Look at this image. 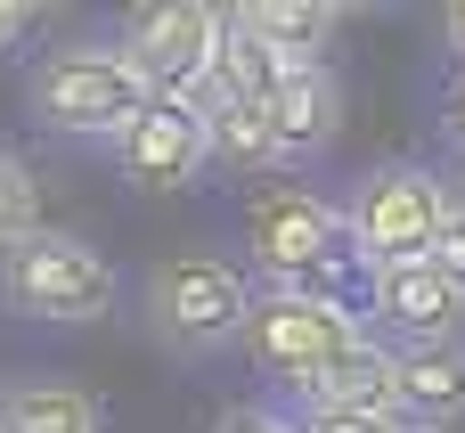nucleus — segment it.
<instances>
[{
  "label": "nucleus",
  "instance_id": "1",
  "mask_svg": "<svg viewBox=\"0 0 465 433\" xmlns=\"http://www.w3.org/2000/svg\"><path fill=\"white\" fill-rule=\"evenodd\" d=\"M245 344H253V360H262V377H278L286 393H319L360 344H368V327L351 319V303H335V295H294V287H270V295H253V311H245Z\"/></svg>",
  "mask_w": 465,
  "mask_h": 433
},
{
  "label": "nucleus",
  "instance_id": "2",
  "mask_svg": "<svg viewBox=\"0 0 465 433\" xmlns=\"http://www.w3.org/2000/svg\"><path fill=\"white\" fill-rule=\"evenodd\" d=\"M155 90L139 82V65L114 49V41H74V49H49L41 74H33V115L65 139H123L139 123Z\"/></svg>",
  "mask_w": 465,
  "mask_h": 433
},
{
  "label": "nucleus",
  "instance_id": "3",
  "mask_svg": "<svg viewBox=\"0 0 465 433\" xmlns=\"http://www.w3.org/2000/svg\"><path fill=\"white\" fill-rule=\"evenodd\" d=\"M0 303L16 319H57V327H82V319H106L114 311V270L98 246H82L74 229H33L0 254Z\"/></svg>",
  "mask_w": 465,
  "mask_h": 433
},
{
  "label": "nucleus",
  "instance_id": "4",
  "mask_svg": "<svg viewBox=\"0 0 465 433\" xmlns=\"http://www.w3.org/2000/svg\"><path fill=\"white\" fill-rule=\"evenodd\" d=\"M245 246H253V262H262L278 287H294V295H327V278H335L343 262H360L343 213H335L327 196L294 188V180H270V188L253 196Z\"/></svg>",
  "mask_w": 465,
  "mask_h": 433
},
{
  "label": "nucleus",
  "instance_id": "5",
  "mask_svg": "<svg viewBox=\"0 0 465 433\" xmlns=\"http://www.w3.org/2000/svg\"><path fill=\"white\" fill-rule=\"evenodd\" d=\"M441 221H450V180H441V172H425V164H376V172L360 180L351 213H343L351 254H360L368 270L425 262V254H433V237H441Z\"/></svg>",
  "mask_w": 465,
  "mask_h": 433
},
{
  "label": "nucleus",
  "instance_id": "6",
  "mask_svg": "<svg viewBox=\"0 0 465 433\" xmlns=\"http://www.w3.org/2000/svg\"><path fill=\"white\" fill-rule=\"evenodd\" d=\"M245 311H253V287L221 254H172L147 278V319L172 352H221L229 336H245Z\"/></svg>",
  "mask_w": 465,
  "mask_h": 433
},
{
  "label": "nucleus",
  "instance_id": "7",
  "mask_svg": "<svg viewBox=\"0 0 465 433\" xmlns=\"http://www.w3.org/2000/svg\"><path fill=\"white\" fill-rule=\"evenodd\" d=\"M131 65H139V82L155 90V98H204V82H213V49H221V8H204V0H147V8H131V25H123V41H114Z\"/></svg>",
  "mask_w": 465,
  "mask_h": 433
},
{
  "label": "nucleus",
  "instance_id": "8",
  "mask_svg": "<svg viewBox=\"0 0 465 433\" xmlns=\"http://www.w3.org/2000/svg\"><path fill=\"white\" fill-rule=\"evenodd\" d=\"M114 164H123L139 188H188V180L213 164V147H204V115H196L188 98H147L139 123L114 139Z\"/></svg>",
  "mask_w": 465,
  "mask_h": 433
},
{
  "label": "nucleus",
  "instance_id": "9",
  "mask_svg": "<svg viewBox=\"0 0 465 433\" xmlns=\"http://www.w3.org/2000/svg\"><path fill=\"white\" fill-rule=\"evenodd\" d=\"M368 311H376L392 336H409V344H458V327H465V295L433 270V262H392V270H376V278H368Z\"/></svg>",
  "mask_w": 465,
  "mask_h": 433
},
{
  "label": "nucleus",
  "instance_id": "10",
  "mask_svg": "<svg viewBox=\"0 0 465 433\" xmlns=\"http://www.w3.org/2000/svg\"><path fill=\"white\" fill-rule=\"evenodd\" d=\"M392 418L401 426H458L465 418V344H401L392 352Z\"/></svg>",
  "mask_w": 465,
  "mask_h": 433
},
{
  "label": "nucleus",
  "instance_id": "11",
  "mask_svg": "<svg viewBox=\"0 0 465 433\" xmlns=\"http://www.w3.org/2000/svg\"><path fill=\"white\" fill-rule=\"evenodd\" d=\"M335 123H343V90L327 65H294L286 90L270 98V131H278V156L286 164H311L335 147Z\"/></svg>",
  "mask_w": 465,
  "mask_h": 433
},
{
  "label": "nucleus",
  "instance_id": "12",
  "mask_svg": "<svg viewBox=\"0 0 465 433\" xmlns=\"http://www.w3.org/2000/svg\"><path fill=\"white\" fill-rule=\"evenodd\" d=\"M286 74H294V57H278V49L245 25V8H221V49H213V82H204V90L270 106V98L286 90Z\"/></svg>",
  "mask_w": 465,
  "mask_h": 433
},
{
  "label": "nucleus",
  "instance_id": "13",
  "mask_svg": "<svg viewBox=\"0 0 465 433\" xmlns=\"http://www.w3.org/2000/svg\"><path fill=\"white\" fill-rule=\"evenodd\" d=\"M196 115H204V147H213L221 164H237V172H286L278 131H270V106L204 90V98H196Z\"/></svg>",
  "mask_w": 465,
  "mask_h": 433
},
{
  "label": "nucleus",
  "instance_id": "14",
  "mask_svg": "<svg viewBox=\"0 0 465 433\" xmlns=\"http://www.w3.org/2000/svg\"><path fill=\"white\" fill-rule=\"evenodd\" d=\"M0 433H106V409L82 385H16L0 393Z\"/></svg>",
  "mask_w": 465,
  "mask_h": 433
},
{
  "label": "nucleus",
  "instance_id": "15",
  "mask_svg": "<svg viewBox=\"0 0 465 433\" xmlns=\"http://www.w3.org/2000/svg\"><path fill=\"white\" fill-rule=\"evenodd\" d=\"M245 25H253L278 57L319 65V41L343 25V8H327V0H253V8H245Z\"/></svg>",
  "mask_w": 465,
  "mask_h": 433
},
{
  "label": "nucleus",
  "instance_id": "16",
  "mask_svg": "<svg viewBox=\"0 0 465 433\" xmlns=\"http://www.w3.org/2000/svg\"><path fill=\"white\" fill-rule=\"evenodd\" d=\"M311 409H368V418H392V352H384V344H360V352L311 393Z\"/></svg>",
  "mask_w": 465,
  "mask_h": 433
},
{
  "label": "nucleus",
  "instance_id": "17",
  "mask_svg": "<svg viewBox=\"0 0 465 433\" xmlns=\"http://www.w3.org/2000/svg\"><path fill=\"white\" fill-rule=\"evenodd\" d=\"M41 229V188H33V172L0 147V254L16 246V237H33Z\"/></svg>",
  "mask_w": 465,
  "mask_h": 433
},
{
  "label": "nucleus",
  "instance_id": "18",
  "mask_svg": "<svg viewBox=\"0 0 465 433\" xmlns=\"http://www.w3.org/2000/svg\"><path fill=\"white\" fill-rule=\"evenodd\" d=\"M294 433H401V418H368V409H311V401H302Z\"/></svg>",
  "mask_w": 465,
  "mask_h": 433
},
{
  "label": "nucleus",
  "instance_id": "19",
  "mask_svg": "<svg viewBox=\"0 0 465 433\" xmlns=\"http://www.w3.org/2000/svg\"><path fill=\"white\" fill-rule=\"evenodd\" d=\"M425 262H433V270L465 295V213H458V205H450V221H441V237H433V254H425Z\"/></svg>",
  "mask_w": 465,
  "mask_h": 433
},
{
  "label": "nucleus",
  "instance_id": "20",
  "mask_svg": "<svg viewBox=\"0 0 465 433\" xmlns=\"http://www.w3.org/2000/svg\"><path fill=\"white\" fill-rule=\"evenodd\" d=\"M213 433H294V418H278V409H229Z\"/></svg>",
  "mask_w": 465,
  "mask_h": 433
},
{
  "label": "nucleus",
  "instance_id": "21",
  "mask_svg": "<svg viewBox=\"0 0 465 433\" xmlns=\"http://www.w3.org/2000/svg\"><path fill=\"white\" fill-rule=\"evenodd\" d=\"M25 25H33V8H16V0H0V57L25 41Z\"/></svg>",
  "mask_w": 465,
  "mask_h": 433
},
{
  "label": "nucleus",
  "instance_id": "22",
  "mask_svg": "<svg viewBox=\"0 0 465 433\" xmlns=\"http://www.w3.org/2000/svg\"><path fill=\"white\" fill-rule=\"evenodd\" d=\"M441 33H450V49H458V57H465V0H458V8H450V16H441Z\"/></svg>",
  "mask_w": 465,
  "mask_h": 433
},
{
  "label": "nucleus",
  "instance_id": "23",
  "mask_svg": "<svg viewBox=\"0 0 465 433\" xmlns=\"http://www.w3.org/2000/svg\"><path fill=\"white\" fill-rule=\"evenodd\" d=\"M450 123H458V139H465V74H458V90H450Z\"/></svg>",
  "mask_w": 465,
  "mask_h": 433
},
{
  "label": "nucleus",
  "instance_id": "24",
  "mask_svg": "<svg viewBox=\"0 0 465 433\" xmlns=\"http://www.w3.org/2000/svg\"><path fill=\"white\" fill-rule=\"evenodd\" d=\"M450 205H458V213H465V164H458V188H450Z\"/></svg>",
  "mask_w": 465,
  "mask_h": 433
},
{
  "label": "nucleus",
  "instance_id": "25",
  "mask_svg": "<svg viewBox=\"0 0 465 433\" xmlns=\"http://www.w3.org/2000/svg\"><path fill=\"white\" fill-rule=\"evenodd\" d=\"M401 433H441V426H401Z\"/></svg>",
  "mask_w": 465,
  "mask_h": 433
}]
</instances>
